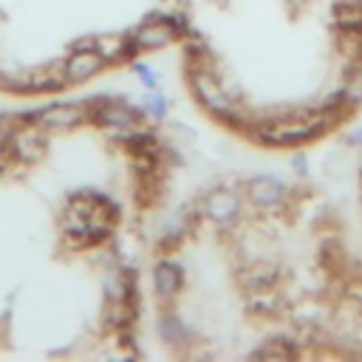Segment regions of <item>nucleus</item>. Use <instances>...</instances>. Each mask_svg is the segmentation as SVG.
<instances>
[{"mask_svg": "<svg viewBox=\"0 0 362 362\" xmlns=\"http://www.w3.org/2000/svg\"><path fill=\"white\" fill-rule=\"evenodd\" d=\"M187 85L195 96V102L215 119L223 122H238V107H235V93L226 90L221 76L212 71L209 51L187 54Z\"/></svg>", "mask_w": 362, "mask_h": 362, "instance_id": "obj_1", "label": "nucleus"}, {"mask_svg": "<svg viewBox=\"0 0 362 362\" xmlns=\"http://www.w3.org/2000/svg\"><path fill=\"white\" fill-rule=\"evenodd\" d=\"M331 127L328 110H317V113H280L274 119H266L255 127V139L263 144H274V147H291V144H303L317 139L320 133H325Z\"/></svg>", "mask_w": 362, "mask_h": 362, "instance_id": "obj_2", "label": "nucleus"}, {"mask_svg": "<svg viewBox=\"0 0 362 362\" xmlns=\"http://www.w3.org/2000/svg\"><path fill=\"white\" fill-rule=\"evenodd\" d=\"M184 31V20L178 14H158V17H147L141 25H136L127 34L130 51H158L173 45Z\"/></svg>", "mask_w": 362, "mask_h": 362, "instance_id": "obj_3", "label": "nucleus"}, {"mask_svg": "<svg viewBox=\"0 0 362 362\" xmlns=\"http://www.w3.org/2000/svg\"><path fill=\"white\" fill-rule=\"evenodd\" d=\"M240 206H243L240 195L235 189H229V187H215L201 201V212L206 215V221L221 226V229L235 226V221L240 218Z\"/></svg>", "mask_w": 362, "mask_h": 362, "instance_id": "obj_4", "label": "nucleus"}, {"mask_svg": "<svg viewBox=\"0 0 362 362\" xmlns=\"http://www.w3.org/2000/svg\"><path fill=\"white\" fill-rule=\"evenodd\" d=\"M286 195H288L286 184L274 175H255L243 184V198L255 209H277L286 201Z\"/></svg>", "mask_w": 362, "mask_h": 362, "instance_id": "obj_5", "label": "nucleus"}, {"mask_svg": "<svg viewBox=\"0 0 362 362\" xmlns=\"http://www.w3.org/2000/svg\"><path fill=\"white\" fill-rule=\"evenodd\" d=\"M107 62L99 57L96 48H82V51H74L68 59H65V82L71 85H79V82H88L93 79Z\"/></svg>", "mask_w": 362, "mask_h": 362, "instance_id": "obj_6", "label": "nucleus"}, {"mask_svg": "<svg viewBox=\"0 0 362 362\" xmlns=\"http://www.w3.org/2000/svg\"><path fill=\"white\" fill-rule=\"evenodd\" d=\"M153 288L161 300H173L184 288V269L173 260H158L153 266Z\"/></svg>", "mask_w": 362, "mask_h": 362, "instance_id": "obj_7", "label": "nucleus"}, {"mask_svg": "<svg viewBox=\"0 0 362 362\" xmlns=\"http://www.w3.org/2000/svg\"><path fill=\"white\" fill-rule=\"evenodd\" d=\"M82 119H85V110L79 105H54V107H45L42 113H37L34 122L45 130H71Z\"/></svg>", "mask_w": 362, "mask_h": 362, "instance_id": "obj_8", "label": "nucleus"}, {"mask_svg": "<svg viewBox=\"0 0 362 362\" xmlns=\"http://www.w3.org/2000/svg\"><path fill=\"white\" fill-rule=\"evenodd\" d=\"M158 334H161V339H164L167 345H173V348H181V345L189 342V328H187V322H184L178 314H173V311H164V314L158 317Z\"/></svg>", "mask_w": 362, "mask_h": 362, "instance_id": "obj_9", "label": "nucleus"}, {"mask_svg": "<svg viewBox=\"0 0 362 362\" xmlns=\"http://www.w3.org/2000/svg\"><path fill=\"white\" fill-rule=\"evenodd\" d=\"M93 48L99 51V57H102L105 62H119V59H124V57L133 54L127 37H122V34H105V37H96Z\"/></svg>", "mask_w": 362, "mask_h": 362, "instance_id": "obj_10", "label": "nucleus"}, {"mask_svg": "<svg viewBox=\"0 0 362 362\" xmlns=\"http://www.w3.org/2000/svg\"><path fill=\"white\" fill-rule=\"evenodd\" d=\"M246 308H249L255 317H274V314L283 308V300H280V294H274L272 288H263V291H252V294H249Z\"/></svg>", "mask_w": 362, "mask_h": 362, "instance_id": "obj_11", "label": "nucleus"}, {"mask_svg": "<svg viewBox=\"0 0 362 362\" xmlns=\"http://www.w3.org/2000/svg\"><path fill=\"white\" fill-rule=\"evenodd\" d=\"M300 351H297V345L291 342V339H286V337H274V339H266L252 356H257V359H294Z\"/></svg>", "mask_w": 362, "mask_h": 362, "instance_id": "obj_12", "label": "nucleus"}, {"mask_svg": "<svg viewBox=\"0 0 362 362\" xmlns=\"http://www.w3.org/2000/svg\"><path fill=\"white\" fill-rule=\"evenodd\" d=\"M277 283V272L274 266H252L246 274H243V286L246 291H263V288H272Z\"/></svg>", "mask_w": 362, "mask_h": 362, "instance_id": "obj_13", "label": "nucleus"}, {"mask_svg": "<svg viewBox=\"0 0 362 362\" xmlns=\"http://www.w3.org/2000/svg\"><path fill=\"white\" fill-rule=\"evenodd\" d=\"M342 93H345V105L348 107H354V105L362 102V62H354L348 68V82H345Z\"/></svg>", "mask_w": 362, "mask_h": 362, "instance_id": "obj_14", "label": "nucleus"}, {"mask_svg": "<svg viewBox=\"0 0 362 362\" xmlns=\"http://www.w3.org/2000/svg\"><path fill=\"white\" fill-rule=\"evenodd\" d=\"M167 107H170L167 96H164L161 90H156V88H150V90H147V96H144L141 110H144V113H147L153 122H161V119L167 116Z\"/></svg>", "mask_w": 362, "mask_h": 362, "instance_id": "obj_15", "label": "nucleus"}, {"mask_svg": "<svg viewBox=\"0 0 362 362\" xmlns=\"http://www.w3.org/2000/svg\"><path fill=\"white\" fill-rule=\"evenodd\" d=\"M133 74H136V76H139V79H141L147 88H156V85H158L156 74H153V71H150L144 62H133Z\"/></svg>", "mask_w": 362, "mask_h": 362, "instance_id": "obj_16", "label": "nucleus"}, {"mask_svg": "<svg viewBox=\"0 0 362 362\" xmlns=\"http://www.w3.org/2000/svg\"><path fill=\"white\" fill-rule=\"evenodd\" d=\"M291 167H294L300 175H308V164H305V156H294V158H291Z\"/></svg>", "mask_w": 362, "mask_h": 362, "instance_id": "obj_17", "label": "nucleus"}, {"mask_svg": "<svg viewBox=\"0 0 362 362\" xmlns=\"http://www.w3.org/2000/svg\"><path fill=\"white\" fill-rule=\"evenodd\" d=\"M348 144H351V147H362V127H356V130L348 136Z\"/></svg>", "mask_w": 362, "mask_h": 362, "instance_id": "obj_18", "label": "nucleus"}]
</instances>
